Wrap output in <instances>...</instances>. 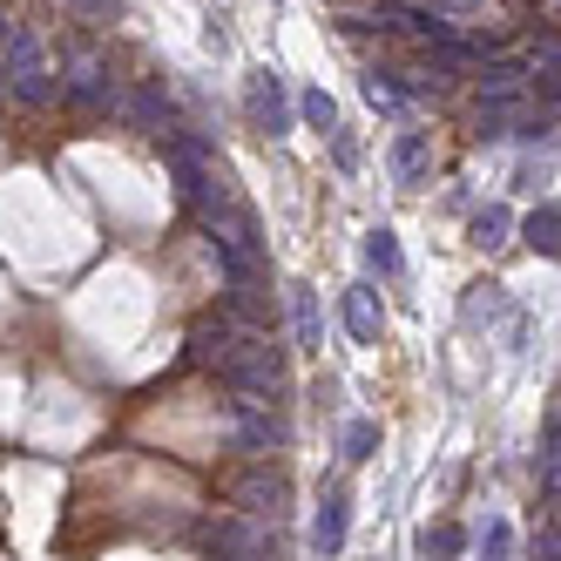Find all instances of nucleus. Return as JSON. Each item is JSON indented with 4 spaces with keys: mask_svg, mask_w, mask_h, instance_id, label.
<instances>
[{
    "mask_svg": "<svg viewBox=\"0 0 561 561\" xmlns=\"http://www.w3.org/2000/svg\"><path fill=\"white\" fill-rule=\"evenodd\" d=\"M123 123H136V129H149V136H163V129H176V102H170V89L163 82H142V89H123Z\"/></svg>",
    "mask_w": 561,
    "mask_h": 561,
    "instance_id": "6",
    "label": "nucleus"
},
{
    "mask_svg": "<svg viewBox=\"0 0 561 561\" xmlns=\"http://www.w3.org/2000/svg\"><path fill=\"white\" fill-rule=\"evenodd\" d=\"M345 520H352V501H345V488H332L325 507H318V520H311V548L318 554H339L345 548Z\"/></svg>",
    "mask_w": 561,
    "mask_h": 561,
    "instance_id": "10",
    "label": "nucleus"
},
{
    "mask_svg": "<svg viewBox=\"0 0 561 561\" xmlns=\"http://www.w3.org/2000/svg\"><path fill=\"white\" fill-rule=\"evenodd\" d=\"M291 318H298V345L305 352L325 345V318H318V291L311 285H291Z\"/></svg>",
    "mask_w": 561,
    "mask_h": 561,
    "instance_id": "15",
    "label": "nucleus"
},
{
    "mask_svg": "<svg viewBox=\"0 0 561 561\" xmlns=\"http://www.w3.org/2000/svg\"><path fill=\"white\" fill-rule=\"evenodd\" d=\"M230 494H237V507H244V514H271V520L285 514V480H277V473H264V467H257V473H244Z\"/></svg>",
    "mask_w": 561,
    "mask_h": 561,
    "instance_id": "9",
    "label": "nucleus"
},
{
    "mask_svg": "<svg viewBox=\"0 0 561 561\" xmlns=\"http://www.w3.org/2000/svg\"><path fill=\"white\" fill-rule=\"evenodd\" d=\"M535 554H541V561H561V528H548V535L535 541Z\"/></svg>",
    "mask_w": 561,
    "mask_h": 561,
    "instance_id": "25",
    "label": "nucleus"
},
{
    "mask_svg": "<svg viewBox=\"0 0 561 561\" xmlns=\"http://www.w3.org/2000/svg\"><path fill=\"white\" fill-rule=\"evenodd\" d=\"M61 102H75L82 115H115V108H123V89H115L108 61L95 48H82V42H75L68 61H61Z\"/></svg>",
    "mask_w": 561,
    "mask_h": 561,
    "instance_id": "3",
    "label": "nucleus"
},
{
    "mask_svg": "<svg viewBox=\"0 0 561 561\" xmlns=\"http://www.w3.org/2000/svg\"><path fill=\"white\" fill-rule=\"evenodd\" d=\"M460 548H467V535L454 528V520H439V528H420V554H426V561H454Z\"/></svg>",
    "mask_w": 561,
    "mask_h": 561,
    "instance_id": "17",
    "label": "nucleus"
},
{
    "mask_svg": "<svg viewBox=\"0 0 561 561\" xmlns=\"http://www.w3.org/2000/svg\"><path fill=\"white\" fill-rule=\"evenodd\" d=\"M251 129H264V136H285L291 129V102H285V82L264 68V75H251Z\"/></svg>",
    "mask_w": 561,
    "mask_h": 561,
    "instance_id": "8",
    "label": "nucleus"
},
{
    "mask_svg": "<svg viewBox=\"0 0 561 561\" xmlns=\"http://www.w3.org/2000/svg\"><path fill=\"white\" fill-rule=\"evenodd\" d=\"M332 156H339V170H352V163H358V142H352L345 129H332Z\"/></svg>",
    "mask_w": 561,
    "mask_h": 561,
    "instance_id": "24",
    "label": "nucleus"
},
{
    "mask_svg": "<svg viewBox=\"0 0 561 561\" xmlns=\"http://www.w3.org/2000/svg\"><path fill=\"white\" fill-rule=\"evenodd\" d=\"M68 14H82V21H115L123 14V0H61Z\"/></svg>",
    "mask_w": 561,
    "mask_h": 561,
    "instance_id": "23",
    "label": "nucleus"
},
{
    "mask_svg": "<svg viewBox=\"0 0 561 561\" xmlns=\"http://www.w3.org/2000/svg\"><path fill=\"white\" fill-rule=\"evenodd\" d=\"M507 230H514V217H507L501 204H488V210H473V224H467V237H473L480 251H501V244H507Z\"/></svg>",
    "mask_w": 561,
    "mask_h": 561,
    "instance_id": "16",
    "label": "nucleus"
},
{
    "mask_svg": "<svg viewBox=\"0 0 561 561\" xmlns=\"http://www.w3.org/2000/svg\"><path fill=\"white\" fill-rule=\"evenodd\" d=\"M473 82H480V102L488 95H520L528 89V61H480Z\"/></svg>",
    "mask_w": 561,
    "mask_h": 561,
    "instance_id": "14",
    "label": "nucleus"
},
{
    "mask_svg": "<svg viewBox=\"0 0 561 561\" xmlns=\"http://www.w3.org/2000/svg\"><path fill=\"white\" fill-rule=\"evenodd\" d=\"M339 447H345V460H373V447H379V426H373V420H352Z\"/></svg>",
    "mask_w": 561,
    "mask_h": 561,
    "instance_id": "20",
    "label": "nucleus"
},
{
    "mask_svg": "<svg viewBox=\"0 0 561 561\" xmlns=\"http://www.w3.org/2000/svg\"><path fill=\"white\" fill-rule=\"evenodd\" d=\"M426 170H433V142H426L420 129H407V136L392 142V176H399V183H420Z\"/></svg>",
    "mask_w": 561,
    "mask_h": 561,
    "instance_id": "13",
    "label": "nucleus"
},
{
    "mask_svg": "<svg viewBox=\"0 0 561 561\" xmlns=\"http://www.w3.org/2000/svg\"><path fill=\"white\" fill-rule=\"evenodd\" d=\"M366 264H373V271H386V277L399 271V244H392V230H373V237H366Z\"/></svg>",
    "mask_w": 561,
    "mask_h": 561,
    "instance_id": "21",
    "label": "nucleus"
},
{
    "mask_svg": "<svg viewBox=\"0 0 561 561\" xmlns=\"http://www.w3.org/2000/svg\"><path fill=\"white\" fill-rule=\"evenodd\" d=\"M0 89H8V102H21V108H48L61 95V75H55V61L42 48V34L21 27V21H14L8 61H0Z\"/></svg>",
    "mask_w": 561,
    "mask_h": 561,
    "instance_id": "1",
    "label": "nucleus"
},
{
    "mask_svg": "<svg viewBox=\"0 0 561 561\" xmlns=\"http://www.w3.org/2000/svg\"><path fill=\"white\" fill-rule=\"evenodd\" d=\"M345 332H352L358 345H379V332H386V311H379V298H373L366 285L345 291Z\"/></svg>",
    "mask_w": 561,
    "mask_h": 561,
    "instance_id": "11",
    "label": "nucleus"
},
{
    "mask_svg": "<svg viewBox=\"0 0 561 561\" xmlns=\"http://www.w3.org/2000/svg\"><path fill=\"white\" fill-rule=\"evenodd\" d=\"M520 244H528L535 257H561V204L528 210V224H520Z\"/></svg>",
    "mask_w": 561,
    "mask_h": 561,
    "instance_id": "12",
    "label": "nucleus"
},
{
    "mask_svg": "<svg viewBox=\"0 0 561 561\" xmlns=\"http://www.w3.org/2000/svg\"><path fill=\"white\" fill-rule=\"evenodd\" d=\"M204 548H210V561H271V541H264V528H257L251 514L210 520V528H204Z\"/></svg>",
    "mask_w": 561,
    "mask_h": 561,
    "instance_id": "4",
    "label": "nucleus"
},
{
    "mask_svg": "<svg viewBox=\"0 0 561 561\" xmlns=\"http://www.w3.org/2000/svg\"><path fill=\"white\" fill-rule=\"evenodd\" d=\"M541 488L561 494V407H554V420H548V433H541Z\"/></svg>",
    "mask_w": 561,
    "mask_h": 561,
    "instance_id": "18",
    "label": "nucleus"
},
{
    "mask_svg": "<svg viewBox=\"0 0 561 561\" xmlns=\"http://www.w3.org/2000/svg\"><path fill=\"white\" fill-rule=\"evenodd\" d=\"M298 115H305L311 129H339V108H332L325 89H305V95H298Z\"/></svg>",
    "mask_w": 561,
    "mask_h": 561,
    "instance_id": "19",
    "label": "nucleus"
},
{
    "mask_svg": "<svg viewBox=\"0 0 561 561\" xmlns=\"http://www.w3.org/2000/svg\"><path fill=\"white\" fill-rule=\"evenodd\" d=\"M230 433L244 454H271L285 447V420L271 413V399H230Z\"/></svg>",
    "mask_w": 561,
    "mask_h": 561,
    "instance_id": "5",
    "label": "nucleus"
},
{
    "mask_svg": "<svg viewBox=\"0 0 561 561\" xmlns=\"http://www.w3.org/2000/svg\"><path fill=\"white\" fill-rule=\"evenodd\" d=\"M224 386L237 399H277V392H285V352H277V339L271 332H237Z\"/></svg>",
    "mask_w": 561,
    "mask_h": 561,
    "instance_id": "2",
    "label": "nucleus"
},
{
    "mask_svg": "<svg viewBox=\"0 0 561 561\" xmlns=\"http://www.w3.org/2000/svg\"><path fill=\"white\" fill-rule=\"evenodd\" d=\"M230 352H237V318H204V325L190 332V366H204V373H217L224 379V366H230Z\"/></svg>",
    "mask_w": 561,
    "mask_h": 561,
    "instance_id": "7",
    "label": "nucleus"
},
{
    "mask_svg": "<svg viewBox=\"0 0 561 561\" xmlns=\"http://www.w3.org/2000/svg\"><path fill=\"white\" fill-rule=\"evenodd\" d=\"M514 554V528L507 520H488V535H480V561H507Z\"/></svg>",
    "mask_w": 561,
    "mask_h": 561,
    "instance_id": "22",
    "label": "nucleus"
},
{
    "mask_svg": "<svg viewBox=\"0 0 561 561\" xmlns=\"http://www.w3.org/2000/svg\"><path fill=\"white\" fill-rule=\"evenodd\" d=\"M8 42H14V21L0 14V61H8Z\"/></svg>",
    "mask_w": 561,
    "mask_h": 561,
    "instance_id": "26",
    "label": "nucleus"
}]
</instances>
